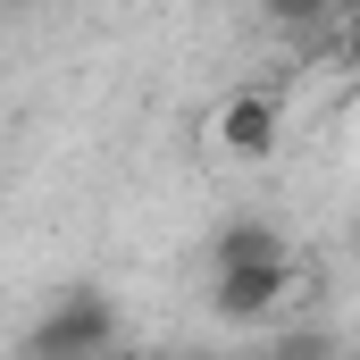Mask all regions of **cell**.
Listing matches in <instances>:
<instances>
[{"label":"cell","instance_id":"cell-6","mask_svg":"<svg viewBox=\"0 0 360 360\" xmlns=\"http://www.w3.org/2000/svg\"><path fill=\"white\" fill-rule=\"evenodd\" d=\"M269 360H344V352H335L327 327H285V335L269 344Z\"/></svg>","mask_w":360,"mask_h":360},{"label":"cell","instance_id":"cell-7","mask_svg":"<svg viewBox=\"0 0 360 360\" xmlns=\"http://www.w3.org/2000/svg\"><path fill=\"white\" fill-rule=\"evenodd\" d=\"M344 68H352V84H360V8L344 17Z\"/></svg>","mask_w":360,"mask_h":360},{"label":"cell","instance_id":"cell-3","mask_svg":"<svg viewBox=\"0 0 360 360\" xmlns=\"http://www.w3.org/2000/svg\"><path fill=\"white\" fill-rule=\"evenodd\" d=\"M285 293H293V260H260V269H218L210 276V310L226 327H260Z\"/></svg>","mask_w":360,"mask_h":360},{"label":"cell","instance_id":"cell-4","mask_svg":"<svg viewBox=\"0 0 360 360\" xmlns=\"http://www.w3.org/2000/svg\"><path fill=\"white\" fill-rule=\"evenodd\" d=\"M260 260H293L269 218H226V226L210 235V276L218 269H260Z\"/></svg>","mask_w":360,"mask_h":360},{"label":"cell","instance_id":"cell-9","mask_svg":"<svg viewBox=\"0 0 360 360\" xmlns=\"http://www.w3.org/2000/svg\"><path fill=\"white\" fill-rule=\"evenodd\" d=\"M210 360H243V352H210Z\"/></svg>","mask_w":360,"mask_h":360},{"label":"cell","instance_id":"cell-2","mask_svg":"<svg viewBox=\"0 0 360 360\" xmlns=\"http://www.w3.org/2000/svg\"><path fill=\"white\" fill-rule=\"evenodd\" d=\"M210 143L226 151V160H276V143H285V101L269 84H235L218 101V117H210Z\"/></svg>","mask_w":360,"mask_h":360},{"label":"cell","instance_id":"cell-5","mask_svg":"<svg viewBox=\"0 0 360 360\" xmlns=\"http://www.w3.org/2000/svg\"><path fill=\"white\" fill-rule=\"evenodd\" d=\"M260 17L285 34H310V25H335V0H260Z\"/></svg>","mask_w":360,"mask_h":360},{"label":"cell","instance_id":"cell-10","mask_svg":"<svg viewBox=\"0 0 360 360\" xmlns=\"http://www.w3.org/2000/svg\"><path fill=\"white\" fill-rule=\"evenodd\" d=\"M352 243H360V226H352Z\"/></svg>","mask_w":360,"mask_h":360},{"label":"cell","instance_id":"cell-8","mask_svg":"<svg viewBox=\"0 0 360 360\" xmlns=\"http://www.w3.org/2000/svg\"><path fill=\"white\" fill-rule=\"evenodd\" d=\"M101 360H143V352H101Z\"/></svg>","mask_w":360,"mask_h":360},{"label":"cell","instance_id":"cell-1","mask_svg":"<svg viewBox=\"0 0 360 360\" xmlns=\"http://www.w3.org/2000/svg\"><path fill=\"white\" fill-rule=\"evenodd\" d=\"M101 352H117V302L101 285H68L25 335V360H101Z\"/></svg>","mask_w":360,"mask_h":360}]
</instances>
